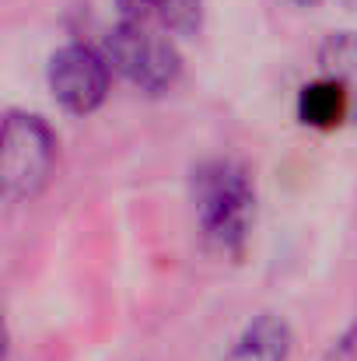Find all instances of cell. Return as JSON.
Returning <instances> with one entry per match:
<instances>
[{
	"instance_id": "277c9868",
	"label": "cell",
	"mask_w": 357,
	"mask_h": 361,
	"mask_svg": "<svg viewBox=\"0 0 357 361\" xmlns=\"http://www.w3.org/2000/svg\"><path fill=\"white\" fill-rule=\"evenodd\" d=\"M49 88L67 113H95L109 95V63L88 46H63L49 60Z\"/></svg>"
},
{
	"instance_id": "30bf717a",
	"label": "cell",
	"mask_w": 357,
	"mask_h": 361,
	"mask_svg": "<svg viewBox=\"0 0 357 361\" xmlns=\"http://www.w3.org/2000/svg\"><path fill=\"white\" fill-rule=\"evenodd\" d=\"M354 344H357V326L351 330V334H344L333 348H330V355H326V361H347L351 355H354Z\"/></svg>"
},
{
	"instance_id": "8992f818",
	"label": "cell",
	"mask_w": 357,
	"mask_h": 361,
	"mask_svg": "<svg viewBox=\"0 0 357 361\" xmlns=\"http://www.w3.org/2000/svg\"><path fill=\"white\" fill-rule=\"evenodd\" d=\"M319 63L330 81H337L351 99V116L357 120V32H337L322 42Z\"/></svg>"
},
{
	"instance_id": "7a4b0ae2",
	"label": "cell",
	"mask_w": 357,
	"mask_h": 361,
	"mask_svg": "<svg viewBox=\"0 0 357 361\" xmlns=\"http://www.w3.org/2000/svg\"><path fill=\"white\" fill-rule=\"evenodd\" d=\"M53 158H56V140L39 116L11 113L4 120L0 179H4L7 197H14V200L35 197L53 172Z\"/></svg>"
},
{
	"instance_id": "5b68a950",
	"label": "cell",
	"mask_w": 357,
	"mask_h": 361,
	"mask_svg": "<svg viewBox=\"0 0 357 361\" xmlns=\"http://www.w3.org/2000/svg\"><path fill=\"white\" fill-rule=\"evenodd\" d=\"M287 355H291V326L280 316L263 312L242 330L225 361H287Z\"/></svg>"
},
{
	"instance_id": "9c48e42d",
	"label": "cell",
	"mask_w": 357,
	"mask_h": 361,
	"mask_svg": "<svg viewBox=\"0 0 357 361\" xmlns=\"http://www.w3.org/2000/svg\"><path fill=\"white\" fill-rule=\"evenodd\" d=\"M119 11L126 14V21H137V25H144V21H158L161 25V18H165V11H168V0H116Z\"/></svg>"
},
{
	"instance_id": "52a82bcc",
	"label": "cell",
	"mask_w": 357,
	"mask_h": 361,
	"mask_svg": "<svg viewBox=\"0 0 357 361\" xmlns=\"http://www.w3.org/2000/svg\"><path fill=\"white\" fill-rule=\"evenodd\" d=\"M298 116L308 126H337L344 116H351V99H347V92L337 81L322 78V81L301 88Z\"/></svg>"
},
{
	"instance_id": "8fae6325",
	"label": "cell",
	"mask_w": 357,
	"mask_h": 361,
	"mask_svg": "<svg viewBox=\"0 0 357 361\" xmlns=\"http://www.w3.org/2000/svg\"><path fill=\"white\" fill-rule=\"evenodd\" d=\"M301 4H315V0H301Z\"/></svg>"
},
{
	"instance_id": "ba28073f",
	"label": "cell",
	"mask_w": 357,
	"mask_h": 361,
	"mask_svg": "<svg viewBox=\"0 0 357 361\" xmlns=\"http://www.w3.org/2000/svg\"><path fill=\"white\" fill-rule=\"evenodd\" d=\"M196 25H200V0H168L161 28L186 35V32H196Z\"/></svg>"
},
{
	"instance_id": "6da1fadb",
	"label": "cell",
	"mask_w": 357,
	"mask_h": 361,
	"mask_svg": "<svg viewBox=\"0 0 357 361\" xmlns=\"http://www.w3.org/2000/svg\"><path fill=\"white\" fill-rule=\"evenodd\" d=\"M193 197L207 245L221 252H242L256 218V190L249 172L235 161H211L196 172Z\"/></svg>"
},
{
	"instance_id": "3957f363",
	"label": "cell",
	"mask_w": 357,
	"mask_h": 361,
	"mask_svg": "<svg viewBox=\"0 0 357 361\" xmlns=\"http://www.w3.org/2000/svg\"><path fill=\"white\" fill-rule=\"evenodd\" d=\"M106 56L140 92H165L179 78L175 46L165 35H158L137 21H123L106 35Z\"/></svg>"
}]
</instances>
